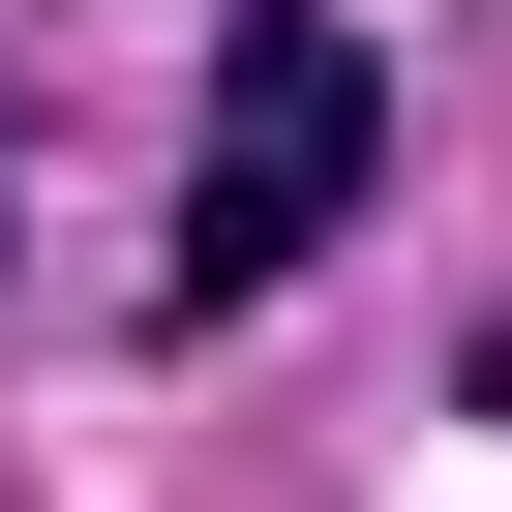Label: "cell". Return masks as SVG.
Wrapping results in <instances>:
<instances>
[{
    "label": "cell",
    "mask_w": 512,
    "mask_h": 512,
    "mask_svg": "<svg viewBox=\"0 0 512 512\" xmlns=\"http://www.w3.org/2000/svg\"><path fill=\"white\" fill-rule=\"evenodd\" d=\"M392 181V61L332 31V0H241L211 31V121H181V241H151V332H241L272 272H332Z\"/></svg>",
    "instance_id": "6da1fadb"
},
{
    "label": "cell",
    "mask_w": 512,
    "mask_h": 512,
    "mask_svg": "<svg viewBox=\"0 0 512 512\" xmlns=\"http://www.w3.org/2000/svg\"><path fill=\"white\" fill-rule=\"evenodd\" d=\"M0 241H31V121H0Z\"/></svg>",
    "instance_id": "7a4b0ae2"
}]
</instances>
